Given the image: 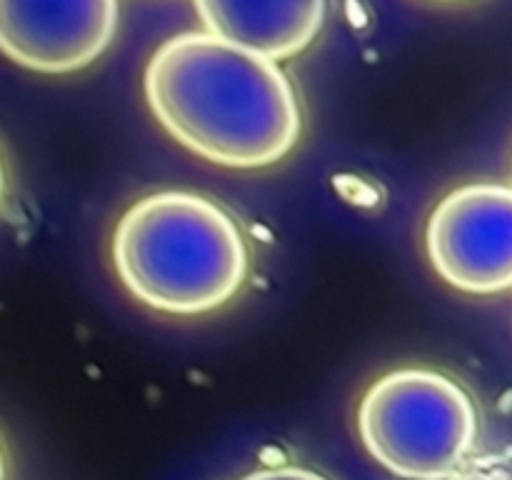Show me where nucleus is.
<instances>
[{
  "label": "nucleus",
  "instance_id": "nucleus-5",
  "mask_svg": "<svg viewBox=\"0 0 512 480\" xmlns=\"http://www.w3.org/2000/svg\"><path fill=\"white\" fill-rule=\"evenodd\" d=\"M118 28V0H0V45L38 73L93 63Z\"/></svg>",
  "mask_w": 512,
  "mask_h": 480
},
{
  "label": "nucleus",
  "instance_id": "nucleus-1",
  "mask_svg": "<svg viewBox=\"0 0 512 480\" xmlns=\"http://www.w3.org/2000/svg\"><path fill=\"white\" fill-rule=\"evenodd\" d=\"M145 98L175 140L230 168L275 163L300 135L295 90L275 60L213 33L165 40L145 70Z\"/></svg>",
  "mask_w": 512,
  "mask_h": 480
},
{
  "label": "nucleus",
  "instance_id": "nucleus-4",
  "mask_svg": "<svg viewBox=\"0 0 512 480\" xmlns=\"http://www.w3.org/2000/svg\"><path fill=\"white\" fill-rule=\"evenodd\" d=\"M435 270L465 293L512 288V188L465 185L440 200L428 223Z\"/></svg>",
  "mask_w": 512,
  "mask_h": 480
},
{
  "label": "nucleus",
  "instance_id": "nucleus-3",
  "mask_svg": "<svg viewBox=\"0 0 512 480\" xmlns=\"http://www.w3.org/2000/svg\"><path fill=\"white\" fill-rule=\"evenodd\" d=\"M360 438L380 465L408 480H440L470 453L478 413L470 395L435 370H395L365 393Z\"/></svg>",
  "mask_w": 512,
  "mask_h": 480
},
{
  "label": "nucleus",
  "instance_id": "nucleus-6",
  "mask_svg": "<svg viewBox=\"0 0 512 480\" xmlns=\"http://www.w3.org/2000/svg\"><path fill=\"white\" fill-rule=\"evenodd\" d=\"M208 33L280 60L308 48L325 18V0H195Z\"/></svg>",
  "mask_w": 512,
  "mask_h": 480
},
{
  "label": "nucleus",
  "instance_id": "nucleus-7",
  "mask_svg": "<svg viewBox=\"0 0 512 480\" xmlns=\"http://www.w3.org/2000/svg\"><path fill=\"white\" fill-rule=\"evenodd\" d=\"M243 480H328V478L303 468H270V470H258V473L245 475Z\"/></svg>",
  "mask_w": 512,
  "mask_h": 480
},
{
  "label": "nucleus",
  "instance_id": "nucleus-2",
  "mask_svg": "<svg viewBox=\"0 0 512 480\" xmlns=\"http://www.w3.org/2000/svg\"><path fill=\"white\" fill-rule=\"evenodd\" d=\"M115 270L125 288L163 313L198 315L233 298L248 273V248L220 205L193 193H155L118 223Z\"/></svg>",
  "mask_w": 512,
  "mask_h": 480
}]
</instances>
